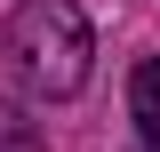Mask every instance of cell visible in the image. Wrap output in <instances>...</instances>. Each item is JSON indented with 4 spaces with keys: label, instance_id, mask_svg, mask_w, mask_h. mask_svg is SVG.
<instances>
[{
    "label": "cell",
    "instance_id": "obj_1",
    "mask_svg": "<svg viewBox=\"0 0 160 152\" xmlns=\"http://www.w3.org/2000/svg\"><path fill=\"white\" fill-rule=\"evenodd\" d=\"M8 64L32 96H80L88 88V56H96V32L72 0H16L8 16Z\"/></svg>",
    "mask_w": 160,
    "mask_h": 152
},
{
    "label": "cell",
    "instance_id": "obj_3",
    "mask_svg": "<svg viewBox=\"0 0 160 152\" xmlns=\"http://www.w3.org/2000/svg\"><path fill=\"white\" fill-rule=\"evenodd\" d=\"M0 152H48V144H40V128L16 112V104H0Z\"/></svg>",
    "mask_w": 160,
    "mask_h": 152
},
{
    "label": "cell",
    "instance_id": "obj_2",
    "mask_svg": "<svg viewBox=\"0 0 160 152\" xmlns=\"http://www.w3.org/2000/svg\"><path fill=\"white\" fill-rule=\"evenodd\" d=\"M128 120L160 152V56H136V72H128Z\"/></svg>",
    "mask_w": 160,
    "mask_h": 152
}]
</instances>
